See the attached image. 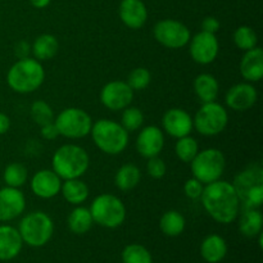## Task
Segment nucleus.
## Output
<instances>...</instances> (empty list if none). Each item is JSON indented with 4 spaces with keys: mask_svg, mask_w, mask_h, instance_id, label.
<instances>
[{
    "mask_svg": "<svg viewBox=\"0 0 263 263\" xmlns=\"http://www.w3.org/2000/svg\"><path fill=\"white\" fill-rule=\"evenodd\" d=\"M199 199H202L205 212L218 223L229 225L234 222L240 212V200L229 181L217 180L207 184Z\"/></svg>",
    "mask_w": 263,
    "mask_h": 263,
    "instance_id": "1",
    "label": "nucleus"
},
{
    "mask_svg": "<svg viewBox=\"0 0 263 263\" xmlns=\"http://www.w3.org/2000/svg\"><path fill=\"white\" fill-rule=\"evenodd\" d=\"M45 80V69L37 59L21 58L9 68L7 73V84L13 91L20 94H30L37 90Z\"/></svg>",
    "mask_w": 263,
    "mask_h": 263,
    "instance_id": "2",
    "label": "nucleus"
},
{
    "mask_svg": "<svg viewBox=\"0 0 263 263\" xmlns=\"http://www.w3.org/2000/svg\"><path fill=\"white\" fill-rule=\"evenodd\" d=\"M87 152L76 144H64L55 151L51 158L53 171L62 180L80 179L89 170Z\"/></svg>",
    "mask_w": 263,
    "mask_h": 263,
    "instance_id": "3",
    "label": "nucleus"
},
{
    "mask_svg": "<svg viewBox=\"0 0 263 263\" xmlns=\"http://www.w3.org/2000/svg\"><path fill=\"white\" fill-rule=\"evenodd\" d=\"M240 200V208H261L263 203V167L252 163L231 182Z\"/></svg>",
    "mask_w": 263,
    "mask_h": 263,
    "instance_id": "4",
    "label": "nucleus"
},
{
    "mask_svg": "<svg viewBox=\"0 0 263 263\" xmlns=\"http://www.w3.org/2000/svg\"><path fill=\"white\" fill-rule=\"evenodd\" d=\"M91 138L95 145L105 154L117 156L122 153L128 145V133L122 127L120 122L113 120L97 121L92 123Z\"/></svg>",
    "mask_w": 263,
    "mask_h": 263,
    "instance_id": "5",
    "label": "nucleus"
},
{
    "mask_svg": "<svg viewBox=\"0 0 263 263\" xmlns=\"http://www.w3.org/2000/svg\"><path fill=\"white\" fill-rule=\"evenodd\" d=\"M18 231L23 243L40 248L50 241L54 234V222L50 216L41 211L30 212L20 221Z\"/></svg>",
    "mask_w": 263,
    "mask_h": 263,
    "instance_id": "6",
    "label": "nucleus"
},
{
    "mask_svg": "<svg viewBox=\"0 0 263 263\" xmlns=\"http://www.w3.org/2000/svg\"><path fill=\"white\" fill-rule=\"evenodd\" d=\"M90 213L94 223L105 229L120 228L126 220V207L122 200L113 194H100L92 200Z\"/></svg>",
    "mask_w": 263,
    "mask_h": 263,
    "instance_id": "7",
    "label": "nucleus"
},
{
    "mask_svg": "<svg viewBox=\"0 0 263 263\" xmlns=\"http://www.w3.org/2000/svg\"><path fill=\"white\" fill-rule=\"evenodd\" d=\"M193 177L199 180L203 185L211 184L221 179L225 172L226 159L222 152L216 148H208L198 152L192 162Z\"/></svg>",
    "mask_w": 263,
    "mask_h": 263,
    "instance_id": "8",
    "label": "nucleus"
},
{
    "mask_svg": "<svg viewBox=\"0 0 263 263\" xmlns=\"http://www.w3.org/2000/svg\"><path fill=\"white\" fill-rule=\"evenodd\" d=\"M229 123L228 110L217 102L203 103L193 118L194 128L203 136H216Z\"/></svg>",
    "mask_w": 263,
    "mask_h": 263,
    "instance_id": "9",
    "label": "nucleus"
},
{
    "mask_svg": "<svg viewBox=\"0 0 263 263\" xmlns=\"http://www.w3.org/2000/svg\"><path fill=\"white\" fill-rule=\"evenodd\" d=\"M59 135L68 139H82L91 131L92 120L86 110L81 108H66L54 118Z\"/></svg>",
    "mask_w": 263,
    "mask_h": 263,
    "instance_id": "10",
    "label": "nucleus"
},
{
    "mask_svg": "<svg viewBox=\"0 0 263 263\" xmlns=\"http://www.w3.org/2000/svg\"><path fill=\"white\" fill-rule=\"evenodd\" d=\"M153 33L156 40L168 49L184 48L192 39V33L187 26L171 18L157 22L153 28Z\"/></svg>",
    "mask_w": 263,
    "mask_h": 263,
    "instance_id": "11",
    "label": "nucleus"
},
{
    "mask_svg": "<svg viewBox=\"0 0 263 263\" xmlns=\"http://www.w3.org/2000/svg\"><path fill=\"white\" fill-rule=\"evenodd\" d=\"M220 51V44L215 33L200 31L189 41V53L198 64H210L215 62Z\"/></svg>",
    "mask_w": 263,
    "mask_h": 263,
    "instance_id": "12",
    "label": "nucleus"
},
{
    "mask_svg": "<svg viewBox=\"0 0 263 263\" xmlns=\"http://www.w3.org/2000/svg\"><path fill=\"white\" fill-rule=\"evenodd\" d=\"M100 102L109 110H123L134 99V90L126 81H110L100 90Z\"/></svg>",
    "mask_w": 263,
    "mask_h": 263,
    "instance_id": "13",
    "label": "nucleus"
},
{
    "mask_svg": "<svg viewBox=\"0 0 263 263\" xmlns=\"http://www.w3.org/2000/svg\"><path fill=\"white\" fill-rule=\"evenodd\" d=\"M26 210L25 194L18 187L0 189V222L15 220Z\"/></svg>",
    "mask_w": 263,
    "mask_h": 263,
    "instance_id": "14",
    "label": "nucleus"
},
{
    "mask_svg": "<svg viewBox=\"0 0 263 263\" xmlns=\"http://www.w3.org/2000/svg\"><path fill=\"white\" fill-rule=\"evenodd\" d=\"M258 100L257 89L251 82H240L228 90L225 102L230 109L236 112H244L253 107Z\"/></svg>",
    "mask_w": 263,
    "mask_h": 263,
    "instance_id": "15",
    "label": "nucleus"
},
{
    "mask_svg": "<svg viewBox=\"0 0 263 263\" xmlns=\"http://www.w3.org/2000/svg\"><path fill=\"white\" fill-rule=\"evenodd\" d=\"M164 146L163 131L158 126H146L136 138V151L144 158L159 156Z\"/></svg>",
    "mask_w": 263,
    "mask_h": 263,
    "instance_id": "16",
    "label": "nucleus"
},
{
    "mask_svg": "<svg viewBox=\"0 0 263 263\" xmlns=\"http://www.w3.org/2000/svg\"><path fill=\"white\" fill-rule=\"evenodd\" d=\"M162 126L168 135L176 139L190 135L194 128L193 117L181 108H171L167 110L162 118Z\"/></svg>",
    "mask_w": 263,
    "mask_h": 263,
    "instance_id": "17",
    "label": "nucleus"
},
{
    "mask_svg": "<svg viewBox=\"0 0 263 263\" xmlns=\"http://www.w3.org/2000/svg\"><path fill=\"white\" fill-rule=\"evenodd\" d=\"M31 190L41 199H50L61 193L62 179L53 170H40L31 179Z\"/></svg>",
    "mask_w": 263,
    "mask_h": 263,
    "instance_id": "18",
    "label": "nucleus"
},
{
    "mask_svg": "<svg viewBox=\"0 0 263 263\" xmlns=\"http://www.w3.org/2000/svg\"><path fill=\"white\" fill-rule=\"evenodd\" d=\"M118 14L123 25L133 30L141 28L148 20V9L141 0H122Z\"/></svg>",
    "mask_w": 263,
    "mask_h": 263,
    "instance_id": "19",
    "label": "nucleus"
},
{
    "mask_svg": "<svg viewBox=\"0 0 263 263\" xmlns=\"http://www.w3.org/2000/svg\"><path fill=\"white\" fill-rule=\"evenodd\" d=\"M23 240L18 229L10 225H0V261H9L21 253Z\"/></svg>",
    "mask_w": 263,
    "mask_h": 263,
    "instance_id": "20",
    "label": "nucleus"
},
{
    "mask_svg": "<svg viewBox=\"0 0 263 263\" xmlns=\"http://www.w3.org/2000/svg\"><path fill=\"white\" fill-rule=\"evenodd\" d=\"M240 74L248 82H258L263 77V50L258 46L247 50L240 61Z\"/></svg>",
    "mask_w": 263,
    "mask_h": 263,
    "instance_id": "21",
    "label": "nucleus"
},
{
    "mask_svg": "<svg viewBox=\"0 0 263 263\" xmlns=\"http://www.w3.org/2000/svg\"><path fill=\"white\" fill-rule=\"evenodd\" d=\"M239 231L247 238H256L262 233L263 217L259 208H240Z\"/></svg>",
    "mask_w": 263,
    "mask_h": 263,
    "instance_id": "22",
    "label": "nucleus"
},
{
    "mask_svg": "<svg viewBox=\"0 0 263 263\" xmlns=\"http://www.w3.org/2000/svg\"><path fill=\"white\" fill-rule=\"evenodd\" d=\"M228 254V244L222 236L211 234L200 244V256L208 263H218Z\"/></svg>",
    "mask_w": 263,
    "mask_h": 263,
    "instance_id": "23",
    "label": "nucleus"
},
{
    "mask_svg": "<svg viewBox=\"0 0 263 263\" xmlns=\"http://www.w3.org/2000/svg\"><path fill=\"white\" fill-rule=\"evenodd\" d=\"M194 91L202 103L216 102L220 92V85L213 74L200 73L194 80Z\"/></svg>",
    "mask_w": 263,
    "mask_h": 263,
    "instance_id": "24",
    "label": "nucleus"
},
{
    "mask_svg": "<svg viewBox=\"0 0 263 263\" xmlns=\"http://www.w3.org/2000/svg\"><path fill=\"white\" fill-rule=\"evenodd\" d=\"M59 50L58 39L50 33H43L37 36L31 46V51L33 54V58L39 62L49 61L54 58Z\"/></svg>",
    "mask_w": 263,
    "mask_h": 263,
    "instance_id": "25",
    "label": "nucleus"
},
{
    "mask_svg": "<svg viewBox=\"0 0 263 263\" xmlns=\"http://www.w3.org/2000/svg\"><path fill=\"white\" fill-rule=\"evenodd\" d=\"M61 193L64 199L72 205H81L89 198V186L80 179L62 181Z\"/></svg>",
    "mask_w": 263,
    "mask_h": 263,
    "instance_id": "26",
    "label": "nucleus"
},
{
    "mask_svg": "<svg viewBox=\"0 0 263 263\" xmlns=\"http://www.w3.org/2000/svg\"><path fill=\"white\" fill-rule=\"evenodd\" d=\"M67 225L68 229L76 235H84L94 225V220L90 213V210L82 205H77L72 212L69 213L68 218H67Z\"/></svg>",
    "mask_w": 263,
    "mask_h": 263,
    "instance_id": "27",
    "label": "nucleus"
},
{
    "mask_svg": "<svg viewBox=\"0 0 263 263\" xmlns=\"http://www.w3.org/2000/svg\"><path fill=\"white\" fill-rule=\"evenodd\" d=\"M141 179V172L135 164L126 163L117 170L115 176L116 186L122 192H130L138 186Z\"/></svg>",
    "mask_w": 263,
    "mask_h": 263,
    "instance_id": "28",
    "label": "nucleus"
},
{
    "mask_svg": "<svg viewBox=\"0 0 263 263\" xmlns=\"http://www.w3.org/2000/svg\"><path fill=\"white\" fill-rule=\"evenodd\" d=\"M185 226H186V221L179 211H167L166 213H163L161 221H159L161 231L170 238L181 235L185 230Z\"/></svg>",
    "mask_w": 263,
    "mask_h": 263,
    "instance_id": "29",
    "label": "nucleus"
},
{
    "mask_svg": "<svg viewBox=\"0 0 263 263\" xmlns=\"http://www.w3.org/2000/svg\"><path fill=\"white\" fill-rule=\"evenodd\" d=\"M3 179H4V182L7 186L18 187L20 189L27 181L28 171L22 163L14 162V163H10L5 167Z\"/></svg>",
    "mask_w": 263,
    "mask_h": 263,
    "instance_id": "30",
    "label": "nucleus"
},
{
    "mask_svg": "<svg viewBox=\"0 0 263 263\" xmlns=\"http://www.w3.org/2000/svg\"><path fill=\"white\" fill-rule=\"evenodd\" d=\"M198 152H199V144L194 138L187 135L177 139L176 145H175V153L181 162L190 163L198 154Z\"/></svg>",
    "mask_w": 263,
    "mask_h": 263,
    "instance_id": "31",
    "label": "nucleus"
},
{
    "mask_svg": "<svg viewBox=\"0 0 263 263\" xmlns=\"http://www.w3.org/2000/svg\"><path fill=\"white\" fill-rule=\"evenodd\" d=\"M233 40L235 43L236 48L247 51L256 48L257 43H258V36H257L256 31L251 26H240L234 32Z\"/></svg>",
    "mask_w": 263,
    "mask_h": 263,
    "instance_id": "32",
    "label": "nucleus"
},
{
    "mask_svg": "<svg viewBox=\"0 0 263 263\" xmlns=\"http://www.w3.org/2000/svg\"><path fill=\"white\" fill-rule=\"evenodd\" d=\"M123 263H153V258L148 249L140 244H128L121 254Z\"/></svg>",
    "mask_w": 263,
    "mask_h": 263,
    "instance_id": "33",
    "label": "nucleus"
},
{
    "mask_svg": "<svg viewBox=\"0 0 263 263\" xmlns=\"http://www.w3.org/2000/svg\"><path fill=\"white\" fill-rule=\"evenodd\" d=\"M31 118L36 125L41 126L48 125V123L54 122V112L53 108L44 100H36L32 103L30 109Z\"/></svg>",
    "mask_w": 263,
    "mask_h": 263,
    "instance_id": "34",
    "label": "nucleus"
},
{
    "mask_svg": "<svg viewBox=\"0 0 263 263\" xmlns=\"http://www.w3.org/2000/svg\"><path fill=\"white\" fill-rule=\"evenodd\" d=\"M144 123V115L139 108L128 105L125 108L121 117V125L128 134L139 130Z\"/></svg>",
    "mask_w": 263,
    "mask_h": 263,
    "instance_id": "35",
    "label": "nucleus"
},
{
    "mask_svg": "<svg viewBox=\"0 0 263 263\" xmlns=\"http://www.w3.org/2000/svg\"><path fill=\"white\" fill-rule=\"evenodd\" d=\"M152 81V74L144 67L133 69L127 76V85L134 90V91H140V90L146 89Z\"/></svg>",
    "mask_w": 263,
    "mask_h": 263,
    "instance_id": "36",
    "label": "nucleus"
},
{
    "mask_svg": "<svg viewBox=\"0 0 263 263\" xmlns=\"http://www.w3.org/2000/svg\"><path fill=\"white\" fill-rule=\"evenodd\" d=\"M146 172L153 179H162L167 172V166L162 158L157 157H152L148 158V163H146Z\"/></svg>",
    "mask_w": 263,
    "mask_h": 263,
    "instance_id": "37",
    "label": "nucleus"
},
{
    "mask_svg": "<svg viewBox=\"0 0 263 263\" xmlns=\"http://www.w3.org/2000/svg\"><path fill=\"white\" fill-rule=\"evenodd\" d=\"M203 189H204V185L197 180L195 177H192V179L187 180L184 185V193L189 199H199L200 195H202Z\"/></svg>",
    "mask_w": 263,
    "mask_h": 263,
    "instance_id": "38",
    "label": "nucleus"
},
{
    "mask_svg": "<svg viewBox=\"0 0 263 263\" xmlns=\"http://www.w3.org/2000/svg\"><path fill=\"white\" fill-rule=\"evenodd\" d=\"M220 27H221L220 21H218L216 17H212V15L205 17L204 20L202 21V31H204V32L215 33L216 35V32L220 30Z\"/></svg>",
    "mask_w": 263,
    "mask_h": 263,
    "instance_id": "39",
    "label": "nucleus"
},
{
    "mask_svg": "<svg viewBox=\"0 0 263 263\" xmlns=\"http://www.w3.org/2000/svg\"><path fill=\"white\" fill-rule=\"evenodd\" d=\"M41 135L45 140H55L59 136L58 128H57L55 123L51 122L48 123V125L41 126Z\"/></svg>",
    "mask_w": 263,
    "mask_h": 263,
    "instance_id": "40",
    "label": "nucleus"
},
{
    "mask_svg": "<svg viewBox=\"0 0 263 263\" xmlns=\"http://www.w3.org/2000/svg\"><path fill=\"white\" fill-rule=\"evenodd\" d=\"M30 45H28V43H26V41H21V43L17 44V46H15V54H17L18 57L21 58H26V57L28 55V53H30Z\"/></svg>",
    "mask_w": 263,
    "mask_h": 263,
    "instance_id": "41",
    "label": "nucleus"
},
{
    "mask_svg": "<svg viewBox=\"0 0 263 263\" xmlns=\"http://www.w3.org/2000/svg\"><path fill=\"white\" fill-rule=\"evenodd\" d=\"M10 127V120L5 113L0 112V135H4L8 133Z\"/></svg>",
    "mask_w": 263,
    "mask_h": 263,
    "instance_id": "42",
    "label": "nucleus"
},
{
    "mask_svg": "<svg viewBox=\"0 0 263 263\" xmlns=\"http://www.w3.org/2000/svg\"><path fill=\"white\" fill-rule=\"evenodd\" d=\"M51 0H30L31 5L37 9H43V8H46L49 4H50Z\"/></svg>",
    "mask_w": 263,
    "mask_h": 263,
    "instance_id": "43",
    "label": "nucleus"
}]
</instances>
